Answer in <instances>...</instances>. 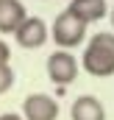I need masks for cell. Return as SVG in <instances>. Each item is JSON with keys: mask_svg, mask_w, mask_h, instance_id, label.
<instances>
[{"mask_svg": "<svg viewBox=\"0 0 114 120\" xmlns=\"http://www.w3.org/2000/svg\"><path fill=\"white\" fill-rule=\"evenodd\" d=\"M81 67L92 78H109L114 75V31L95 34L84 48Z\"/></svg>", "mask_w": 114, "mask_h": 120, "instance_id": "obj_1", "label": "cell"}, {"mask_svg": "<svg viewBox=\"0 0 114 120\" xmlns=\"http://www.w3.org/2000/svg\"><path fill=\"white\" fill-rule=\"evenodd\" d=\"M86 25L84 20H78L72 11H61L56 20H53V28H50V39L56 42L58 50H72V48H78L81 42L86 39Z\"/></svg>", "mask_w": 114, "mask_h": 120, "instance_id": "obj_2", "label": "cell"}, {"mask_svg": "<svg viewBox=\"0 0 114 120\" xmlns=\"http://www.w3.org/2000/svg\"><path fill=\"white\" fill-rule=\"evenodd\" d=\"M45 67H47V78L56 84V90H67V87L78 78V73H81V61L75 59L70 50H56V53H50Z\"/></svg>", "mask_w": 114, "mask_h": 120, "instance_id": "obj_3", "label": "cell"}, {"mask_svg": "<svg viewBox=\"0 0 114 120\" xmlns=\"http://www.w3.org/2000/svg\"><path fill=\"white\" fill-rule=\"evenodd\" d=\"M58 117V101L53 95L33 92L22 101V120H56Z\"/></svg>", "mask_w": 114, "mask_h": 120, "instance_id": "obj_4", "label": "cell"}, {"mask_svg": "<svg viewBox=\"0 0 114 120\" xmlns=\"http://www.w3.org/2000/svg\"><path fill=\"white\" fill-rule=\"evenodd\" d=\"M14 39H17L20 48H25V50H36V48H42V45L50 39V31H47V25H45L39 17H28L20 28L14 31Z\"/></svg>", "mask_w": 114, "mask_h": 120, "instance_id": "obj_5", "label": "cell"}, {"mask_svg": "<svg viewBox=\"0 0 114 120\" xmlns=\"http://www.w3.org/2000/svg\"><path fill=\"white\" fill-rule=\"evenodd\" d=\"M70 120H106V106L95 95H81L70 106Z\"/></svg>", "mask_w": 114, "mask_h": 120, "instance_id": "obj_6", "label": "cell"}, {"mask_svg": "<svg viewBox=\"0 0 114 120\" xmlns=\"http://www.w3.org/2000/svg\"><path fill=\"white\" fill-rule=\"evenodd\" d=\"M28 20V11L20 0H0V34H14Z\"/></svg>", "mask_w": 114, "mask_h": 120, "instance_id": "obj_7", "label": "cell"}, {"mask_svg": "<svg viewBox=\"0 0 114 120\" xmlns=\"http://www.w3.org/2000/svg\"><path fill=\"white\" fill-rule=\"evenodd\" d=\"M106 8H109L106 0H70V6H67V11H72L78 20H84L86 25L103 20L106 17Z\"/></svg>", "mask_w": 114, "mask_h": 120, "instance_id": "obj_8", "label": "cell"}, {"mask_svg": "<svg viewBox=\"0 0 114 120\" xmlns=\"http://www.w3.org/2000/svg\"><path fill=\"white\" fill-rule=\"evenodd\" d=\"M11 87H14V70L11 64H0V95H6Z\"/></svg>", "mask_w": 114, "mask_h": 120, "instance_id": "obj_9", "label": "cell"}, {"mask_svg": "<svg viewBox=\"0 0 114 120\" xmlns=\"http://www.w3.org/2000/svg\"><path fill=\"white\" fill-rule=\"evenodd\" d=\"M8 61H11V48L6 39H0V64H8Z\"/></svg>", "mask_w": 114, "mask_h": 120, "instance_id": "obj_10", "label": "cell"}, {"mask_svg": "<svg viewBox=\"0 0 114 120\" xmlns=\"http://www.w3.org/2000/svg\"><path fill=\"white\" fill-rule=\"evenodd\" d=\"M0 120H22V115H17V112H6V115H0Z\"/></svg>", "mask_w": 114, "mask_h": 120, "instance_id": "obj_11", "label": "cell"}, {"mask_svg": "<svg viewBox=\"0 0 114 120\" xmlns=\"http://www.w3.org/2000/svg\"><path fill=\"white\" fill-rule=\"evenodd\" d=\"M109 20H111V28H114V6L109 8Z\"/></svg>", "mask_w": 114, "mask_h": 120, "instance_id": "obj_12", "label": "cell"}]
</instances>
